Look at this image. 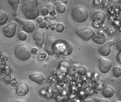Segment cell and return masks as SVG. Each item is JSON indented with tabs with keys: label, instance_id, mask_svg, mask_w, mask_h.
I'll list each match as a JSON object with an SVG mask.
<instances>
[{
	"label": "cell",
	"instance_id": "1",
	"mask_svg": "<svg viewBox=\"0 0 121 102\" xmlns=\"http://www.w3.org/2000/svg\"><path fill=\"white\" fill-rule=\"evenodd\" d=\"M21 11L28 20H35L40 15L38 0H23Z\"/></svg>",
	"mask_w": 121,
	"mask_h": 102
},
{
	"label": "cell",
	"instance_id": "2",
	"mask_svg": "<svg viewBox=\"0 0 121 102\" xmlns=\"http://www.w3.org/2000/svg\"><path fill=\"white\" fill-rule=\"evenodd\" d=\"M71 16L72 20L77 23H84L89 18V11L84 6H77L72 9Z\"/></svg>",
	"mask_w": 121,
	"mask_h": 102
},
{
	"label": "cell",
	"instance_id": "3",
	"mask_svg": "<svg viewBox=\"0 0 121 102\" xmlns=\"http://www.w3.org/2000/svg\"><path fill=\"white\" fill-rule=\"evenodd\" d=\"M15 55L21 61H27L31 58V53L28 45H18L15 48Z\"/></svg>",
	"mask_w": 121,
	"mask_h": 102
},
{
	"label": "cell",
	"instance_id": "4",
	"mask_svg": "<svg viewBox=\"0 0 121 102\" xmlns=\"http://www.w3.org/2000/svg\"><path fill=\"white\" fill-rule=\"evenodd\" d=\"M59 40L54 37H49L45 43V51L49 55H54L58 52Z\"/></svg>",
	"mask_w": 121,
	"mask_h": 102
},
{
	"label": "cell",
	"instance_id": "5",
	"mask_svg": "<svg viewBox=\"0 0 121 102\" xmlns=\"http://www.w3.org/2000/svg\"><path fill=\"white\" fill-rule=\"evenodd\" d=\"M94 30L91 27L85 26L82 28H79L77 31V35L82 38L84 41H89L91 40L93 35H94Z\"/></svg>",
	"mask_w": 121,
	"mask_h": 102
},
{
	"label": "cell",
	"instance_id": "6",
	"mask_svg": "<svg viewBox=\"0 0 121 102\" xmlns=\"http://www.w3.org/2000/svg\"><path fill=\"white\" fill-rule=\"evenodd\" d=\"M16 28H17V23L15 21H13L6 25L3 28L2 31L5 37L8 38H12L16 35Z\"/></svg>",
	"mask_w": 121,
	"mask_h": 102
},
{
	"label": "cell",
	"instance_id": "7",
	"mask_svg": "<svg viewBox=\"0 0 121 102\" xmlns=\"http://www.w3.org/2000/svg\"><path fill=\"white\" fill-rule=\"evenodd\" d=\"M113 67V62L104 58H101L99 59V71L102 74H107L108 73L111 68Z\"/></svg>",
	"mask_w": 121,
	"mask_h": 102
},
{
	"label": "cell",
	"instance_id": "8",
	"mask_svg": "<svg viewBox=\"0 0 121 102\" xmlns=\"http://www.w3.org/2000/svg\"><path fill=\"white\" fill-rule=\"evenodd\" d=\"M29 86L24 82H20L16 86V93L19 97H25L29 93Z\"/></svg>",
	"mask_w": 121,
	"mask_h": 102
},
{
	"label": "cell",
	"instance_id": "9",
	"mask_svg": "<svg viewBox=\"0 0 121 102\" xmlns=\"http://www.w3.org/2000/svg\"><path fill=\"white\" fill-rule=\"evenodd\" d=\"M33 40L36 45L40 48H42L45 40V32L43 30L36 31L33 34Z\"/></svg>",
	"mask_w": 121,
	"mask_h": 102
},
{
	"label": "cell",
	"instance_id": "10",
	"mask_svg": "<svg viewBox=\"0 0 121 102\" xmlns=\"http://www.w3.org/2000/svg\"><path fill=\"white\" fill-rule=\"evenodd\" d=\"M99 52L101 56L108 57L111 55L112 52V45L109 43V42H106L100 46Z\"/></svg>",
	"mask_w": 121,
	"mask_h": 102
},
{
	"label": "cell",
	"instance_id": "11",
	"mask_svg": "<svg viewBox=\"0 0 121 102\" xmlns=\"http://www.w3.org/2000/svg\"><path fill=\"white\" fill-rule=\"evenodd\" d=\"M93 23L102 24L106 21V15L101 11H97L94 12L92 15Z\"/></svg>",
	"mask_w": 121,
	"mask_h": 102
},
{
	"label": "cell",
	"instance_id": "12",
	"mask_svg": "<svg viewBox=\"0 0 121 102\" xmlns=\"http://www.w3.org/2000/svg\"><path fill=\"white\" fill-rule=\"evenodd\" d=\"M91 40H93V42H94L96 44L102 45L106 42L107 37L103 32L99 31V32H96V33H94V35H93Z\"/></svg>",
	"mask_w": 121,
	"mask_h": 102
},
{
	"label": "cell",
	"instance_id": "13",
	"mask_svg": "<svg viewBox=\"0 0 121 102\" xmlns=\"http://www.w3.org/2000/svg\"><path fill=\"white\" fill-rule=\"evenodd\" d=\"M28 78L31 82H36L38 84H42L45 80L44 76L41 73H38V72H34V73L30 74L28 76Z\"/></svg>",
	"mask_w": 121,
	"mask_h": 102
},
{
	"label": "cell",
	"instance_id": "14",
	"mask_svg": "<svg viewBox=\"0 0 121 102\" xmlns=\"http://www.w3.org/2000/svg\"><path fill=\"white\" fill-rule=\"evenodd\" d=\"M101 94L104 97L110 99L115 95V89L111 86H106L103 88L101 91Z\"/></svg>",
	"mask_w": 121,
	"mask_h": 102
},
{
	"label": "cell",
	"instance_id": "15",
	"mask_svg": "<svg viewBox=\"0 0 121 102\" xmlns=\"http://www.w3.org/2000/svg\"><path fill=\"white\" fill-rule=\"evenodd\" d=\"M23 31L26 33H31L34 31L35 28V26L34 23L32 21V20H28V21H24L23 23Z\"/></svg>",
	"mask_w": 121,
	"mask_h": 102
},
{
	"label": "cell",
	"instance_id": "16",
	"mask_svg": "<svg viewBox=\"0 0 121 102\" xmlns=\"http://www.w3.org/2000/svg\"><path fill=\"white\" fill-rule=\"evenodd\" d=\"M8 15L4 12L0 11V26L5 25L8 21Z\"/></svg>",
	"mask_w": 121,
	"mask_h": 102
},
{
	"label": "cell",
	"instance_id": "17",
	"mask_svg": "<svg viewBox=\"0 0 121 102\" xmlns=\"http://www.w3.org/2000/svg\"><path fill=\"white\" fill-rule=\"evenodd\" d=\"M20 1L21 0H8V3L11 6L12 9L14 11H16L19 6Z\"/></svg>",
	"mask_w": 121,
	"mask_h": 102
},
{
	"label": "cell",
	"instance_id": "18",
	"mask_svg": "<svg viewBox=\"0 0 121 102\" xmlns=\"http://www.w3.org/2000/svg\"><path fill=\"white\" fill-rule=\"evenodd\" d=\"M113 73L115 77L118 78L121 77V67L119 66H116L113 69Z\"/></svg>",
	"mask_w": 121,
	"mask_h": 102
},
{
	"label": "cell",
	"instance_id": "19",
	"mask_svg": "<svg viewBox=\"0 0 121 102\" xmlns=\"http://www.w3.org/2000/svg\"><path fill=\"white\" fill-rule=\"evenodd\" d=\"M57 11L59 13H64L66 10H67V8H66V6L63 4H60L57 5V9H56Z\"/></svg>",
	"mask_w": 121,
	"mask_h": 102
},
{
	"label": "cell",
	"instance_id": "20",
	"mask_svg": "<svg viewBox=\"0 0 121 102\" xmlns=\"http://www.w3.org/2000/svg\"><path fill=\"white\" fill-rule=\"evenodd\" d=\"M55 31L58 33H62L65 31V26L64 24L59 23L56 25L55 26Z\"/></svg>",
	"mask_w": 121,
	"mask_h": 102
},
{
	"label": "cell",
	"instance_id": "21",
	"mask_svg": "<svg viewBox=\"0 0 121 102\" xmlns=\"http://www.w3.org/2000/svg\"><path fill=\"white\" fill-rule=\"evenodd\" d=\"M27 38L28 36L26 32H20L18 35V38L21 41H25L26 40H27Z\"/></svg>",
	"mask_w": 121,
	"mask_h": 102
},
{
	"label": "cell",
	"instance_id": "22",
	"mask_svg": "<svg viewBox=\"0 0 121 102\" xmlns=\"http://www.w3.org/2000/svg\"><path fill=\"white\" fill-rule=\"evenodd\" d=\"M87 72V70L85 67H80L78 69V72L80 75H85Z\"/></svg>",
	"mask_w": 121,
	"mask_h": 102
},
{
	"label": "cell",
	"instance_id": "23",
	"mask_svg": "<svg viewBox=\"0 0 121 102\" xmlns=\"http://www.w3.org/2000/svg\"><path fill=\"white\" fill-rule=\"evenodd\" d=\"M40 13H41L43 16H46V15H48V14L49 13V11H48V9H46V8H43V9H41V11H40Z\"/></svg>",
	"mask_w": 121,
	"mask_h": 102
},
{
	"label": "cell",
	"instance_id": "24",
	"mask_svg": "<svg viewBox=\"0 0 121 102\" xmlns=\"http://www.w3.org/2000/svg\"><path fill=\"white\" fill-rule=\"evenodd\" d=\"M116 49L118 50V52H121V40H118L116 44Z\"/></svg>",
	"mask_w": 121,
	"mask_h": 102
},
{
	"label": "cell",
	"instance_id": "25",
	"mask_svg": "<svg viewBox=\"0 0 121 102\" xmlns=\"http://www.w3.org/2000/svg\"><path fill=\"white\" fill-rule=\"evenodd\" d=\"M45 58H46V54L45 53H43L39 55V60H44Z\"/></svg>",
	"mask_w": 121,
	"mask_h": 102
},
{
	"label": "cell",
	"instance_id": "26",
	"mask_svg": "<svg viewBox=\"0 0 121 102\" xmlns=\"http://www.w3.org/2000/svg\"><path fill=\"white\" fill-rule=\"evenodd\" d=\"M38 50L36 48H32L30 50V53L33 55H36L38 53Z\"/></svg>",
	"mask_w": 121,
	"mask_h": 102
},
{
	"label": "cell",
	"instance_id": "27",
	"mask_svg": "<svg viewBox=\"0 0 121 102\" xmlns=\"http://www.w3.org/2000/svg\"><path fill=\"white\" fill-rule=\"evenodd\" d=\"M117 60L119 63L121 64V52H119L118 54L117 55Z\"/></svg>",
	"mask_w": 121,
	"mask_h": 102
},
{
	"label": "cell",
	"instance_id": "28",
	"mask_svg": "<svg viewBox=\"0 0 121 102\" xmlns=\"http://www.w3.org/2000/svg\"><path fill=\"white\" fill-rule=\"evenodd\" d=\"M16 21L18 23H20L21 25H23V22H24V20L21 19V18H16Z\"/></svg>",
	"mask_w": 121,
	"mask_h": 102
},
{
	"label": "cell",
	"instance_id": "29",
	"mask_svg": "<svg viewBox=\"0 0 121 102\" xmlns=\"http://www.w3.org/2000/svg\"><path fill=\"white\" fill-rule=\"evenodd\" d=\"M45 26H46V23H45V22L43 21L42 23H40V28H45Z\"/></svg>",
	"mask_w": 121,
	"mask_h": 102
},
{
	"label": "cell",
	"instance_id": "30",
	"mask_svg": "<svg viewBox=\"0 0 121 102\" xmlns=\"http://www.w3.org/2000/svg\"><path fill=\"white\" fill-rule=\"evenodd\" d=\"M36 20H37V22H38L39 24L43 21V18L42 17H38V18H36Z\"/></svg>",
	"mask_w": 121,
	"mask_h": 102
},
{
	"label": "cell",
	"instance_id": "31",
	"mask_svg": "<svg viewBox=\"0 0 121 102\" xmlns=\"http://www.w3.org/2000/svg\"><path fill=\"white\" fill-rule=\"evenodd\" d=\"M118 97L119 100L121 101V88L119 89V91H118Z\"/></svg>",
	"mask_w": 121,
	"mask_h": 102
},
{
	"label": "cell",
	"instance_id": "32",
	"mask_svg": "<svg viewBox=\"0 0 121 102\" xmlns=\"http://www.w3.org/2000/svg\"><path fill=\"white\" fill-rule=\"evenodd\" d=\"M108 42H109V43H110L112 46H113V45H115L116 44V42L115 40H110V41H108Z\"/></svg>",
	"mask_w": 121,
	"mask_h": 102
},
{
	"label": "cell",
	"instance_id": "33",
	"mask_svg": "<svg viewBox=\"0 0 121 102\" xmlns=\"http://www.w3.org/2000/svg\"><path fill=\"white\" fill-rule=\"evenodd\" d=\"M50 15H55V11H52L50 12Z\"/></svg>",
	"mask_w": 121,
	"mask_h": 102
},
{
	"label": "cell",
	"instance_id": "34",
	"mask_svg": "<svg viewBox=\"0 0 121 102\" xmlns=\"http://www.w3.org/2000/svg\"><path fill=\"white\" fill-rule=\"evenodd\" d=\"M99 102H108V101H106V100H105V99H99Z\"/></svg>",
	"mask_w": 121,
	"mask_h": 102
}]
</instances>
